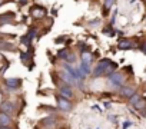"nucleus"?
Here are the masks:
<instances>
[{
  "mask_svg": "<svg viewBox=\"0 0 146 129\" xmlns=\"http://www.w3.org/2000/svg\"><path fill=\"white\" fill-rule=\"evenodd\" d=\"M125 82V76L119 72H113L109 75V85L113 88H120Z\"/></svg>",
  "mask_w": 146,
  "mask_h": 129,
  "instance_id": "1",
  "label": "nucleus"
},
{
  "mask_svg": "<svg viewBox=\"0 0 146 129\" xmlns=\"http://www.w3.org/2000/svg\"><path fill=\"white\" fill-rule=\"evenodd\" d=\"M56 100H57V106H59V109H60L62 112H70V110H72L73 105H72V102H70L67 98L59 95V96H56Z\"/></svg>",
  "mask_w": 146,
  "mask_h": 129,
  "instance_id": "2",
  "label": "nucleus"
},
{
  "mask_svg": "<svg viewBox=\"0 0 146 129\" xmlns=\"http://www.w3.org/2000/svg\"><path fill=\"white\" fill-rule=\"evenodd\" d=\"M112 60H109V59H102L99 63H98V66H96V69L93 70V75L96 76V78H99V76H102L103 73H105V69H106V66L110 63Z\"/></svg>",
  "mask_w": 146,
  "mask_h": 129,
  "instance_id": "3",
  "label": "nucleus"
},
{
  "mask_svg": "<svg viewBox=\"0 0 146 129\" xmlns=\"http://www.w3.org/2000/svg\"><path fill=\"white\" fill-rule=\"evenodd\" d=\"M20 86H22V79H17V78H9V79H6V88H7V90H17Z\"/></svg>",
  "mask_w": 146,
  "mask_h": 129,
  "instance_id": "4",
  "label": "nucleus"
},
{
  "mask_svg": "<svg viewBox=\"0 0 146 129\" xmlns=\"http://www.w3.org/2000/svg\"><path fill=\"white\" fill-rule=\"evenodd\" d=\"M29 12H30V15H32L35 19H42V17H44L46 13H47V10H46L44 7H42V6H33Z\"/></svg>",
  "mask_w": 146,
  "mask_h": 129,
  "instance_id": "5",
  "label": "nucleus"
},
{
  "mask_svg": "<svg viewBox=\"0 0 146 129\" xmlns=\"http://www.w3.org/2000/svg\"><path fill=\"white\" fill-rule=\"evenodd\" d=\"M0 112H5L7 115H13L15 113V105L10 100H5L2 105H0Z\"/></svg>",
  "mask_w": 146,
  "mask_h": 129,
  "instance_id": "6",
  "label": "nucleus"
},
{
  "mask_svg": "<svg viewBox=\"0 0 146 129\" xmlns=\"http://www.w3.org/2000/svg\"><path fill=\"white\" fill-rule=\"evenodd\" d=\"M135 43L132 42V40H129V39H125V40H120L119 43H117V47L120 49V50H129V49H135Z\"/></svg>",
  "mask_w": 146,
  "mask_h": 129,
  "instance_id": "7",
  "label": "nucleus"
},
{
  "mask_svg": "<svg viewBox=\"0 0 146 129\" xmlns=\"http://www.w3.org/2000/svg\"><path fill=\"white\" fill-rule=\"evenodd\" d=\"M40 123H42V126H43V128L50 129V128H53V126L56 125V118H54V116L44 118V119H42V120H40Z\"/></svg>",
  "mask_w": 146,
  "mask_h": 129,
  "instance_id": "8",
  "label": "nucleus"
},
{
  "mask_svg": "<svg viewBox=\"0 0 146 129\" xmlns=\"http://www.w3.org/2000/svg\"><path fill=\"white\" fill-rule=\"evenodd\" d=\"M0 50H6V52H16V46L10 42L6 40H0Z\"/></svg>",
  "mask_w": 146,
  "mask_h": 129,
  "instance_id": "9",
  "label": "nucleus"
},
{
  "mask_svg": "<svg viewBox=\"0 0 146 129\" xmlns=\"http://www.w3.org/2000/svg\"><path fill=\"white\" fill-rule=\"evenodd\" d=\"M135 92L136 90H135L133 86H120V95L125 96V98H130Z\"/></svg>",
  "mask_w": 146,
  "mask_h": 129,
  "instance_id": "10",
  "label": "nucleus"
},
{
  "mask_svg": "<svg viewBox=\"0 0 146 129\" xmlns=\"http://www.w3.org/2000/svg\"><path fill=\"white\" fill-rule=\"evenodd\" d=\"M13 19H15V13H12V12L3 13V15H0V25H3V23H12Z\"/></svg>",
  "mask_w": 146,
  "mask_h": 129,
  "instance_id": "11",
  "label": "nucleus"
},
{
  "mask_svg": "<svg viewBox=\"0 0 146 129\" xmlns=\"http://www.w3.org/2000/svg\"><path fill=\"white\" fill-rule=\"evenodd\" d=\"M10 123H12V118L5 112H0V126H10Z\"/></svg>",
  "mask_w": 146,
  "mask_h": 129,
  "instance_id": "12",
  "label": "nucleus"
},
{
  "mask_svg": "<svg viewBox=\"0 0 146 129\" xmlns=\"http://www.w3.org/2000/svg\"><path fill=\"white\" fill-rule=\"evenodd\" d=\"M59 92H60L62 96H64V98H67V99H70V98L73 96V92H72V89H70L69 86H62V88L59 89Z\"/></svg>",
  "mask_w": 146,
  "mask_h": 129,
  "instance_id": "13",
  "label": "nucleus"
},
{
  "mask_svg": "<svg viewBox=\"0 0 146 129\" xmlns=\"http://www.w3.org/2000/svg\"><path fill=\"white\" fill-rule=\"evenodd\" d=\"M132 106H133V108H136L137 110H143V109L146 108V100H145V99L140 96V98H139V99H137V100H136V102L132 105Z\"/></svg>",
  "mask_w": 146,
  "mask_h": 129,
  "instance_id": "14",
  "label": "nucleus"
},
{
  "mask_svg": "<svg viewBox=\"0 0 146 129\" xmlns=\"http://www.w3.org/2000/svg\"><path fill=\"white\" fill-rule=\"evenodd\" d=\"M32 53H33V50L29 47V52H27V53H22V55H20V60H22L23 63H29V60H30L32 56H33Z\"/></svg>",
  "mask_w": 146,
  "mask_h": 129,
  "instance_id": "15",
  "label": "nucleus"
},
{
  "mask_svg": "<svg viewBox=\"0 0 146 129\" xmlns=\"http://www.w3.org/2000/svg\"><path fill=\"white\" fill-rule=\"evenodd\" d=\"M62 78H63V80H64V82H69L70 85H73V83H75V82H76V79H75V78H73L72 75H69V73H67L66 70H64V72L62 73Z\"/></svg>",
  "mask_w": 146,
  "mask_h": 129,
  "instance_id": "16",
  "label": "nucleus"
},
{
  "mask_svg": "<svg viewBox=\"0 0 146 129\" xmlns=\"http://www.w3.org/2000/svg\"><path fill=\"white\" fill-rule=\"evenodd\" d=\"M115 2L116 0H105V6H103V15H108L109 13V10H110V7L115 5Z\"/></svg>",
  "mask_w": 146,
  "mask_h": 129,
  "instance_id": "17",
  "label": "nucleus"
},
{
  "mask_svg": "<svg viewBox=\"0 0 146 129\" xmlns=\"http://www.w3.org/2000/svg\"><path fill=\"white\" fill-rule=\"evenodd\" d=\"M82 62H85V63H92V55L89 53V52H85V50H82Z\"/></svg>",
  "mask_w": 146,
  "mask_h": 129,
  "instance_id": "18",
  "label": "nucleus"
},
{
  "mask_svg": "<svg viewBox=\"0 0 146 129\" xmlns=\"http://www.w3.org/2000/svg\"><path fill=\"white\" fill-rule=\"evenodd\" d=\"M80 70L85 73V75H90V63H85V62H82V64H80Z\"/></svg>",
  "mask_w": 146,
  "mask_h": 129,
  "instance_id": "19",
  "label": "nucleus"
},
{
  "mask_svg": "<svg viewBox=\"0 0 146 129\" xmlns=\"http://www.w3.org/2000/svg\"><path fill=\"white\" fill-rule=\"evenodd\" d=\"M63 59L66 60V62H69V63H73L76 60V56H75V53H72V52H67L64 56H63Z\"/></svg>",
  "mask_w": 146,
  "mask_h": 129,
  "instance_id": "20",
  "label": "nucleus"
},
{
  "mask_svg": "<svg viewBox=\"0 0 146 129\" xmlns=\"http://www.w3.org/2000/svg\"><path fill=\"white\" fill-rule=\"evenodd\" d=\"M37 35V27H35V26H32V27H29V32H27V36H29V39H32L33 40V37Z\"/></svg>",
  "mask_w": 146,
  "mask_h": 129,
  "instance_id": "21",
  "label": "nucleus"
},
{
  "mask_svg": "<svg viewBox=\"0 0 146 129\" xmlns=\"http://www.w3.org/2000/svg\"><path fill=\"white\" fill-rule=\"evenodd\" d=\"M20 42L25 45V46H27V47H30V43H32V39H29V36L27 35H25V36H22L20 37Z\"/></svg>",
  "mask_w": 146,
  "mask_h": 129,
  "instance_id": "22",
  "label": "nucleus"
},
{
  "mask_svg": "<svg viewBox=\"0 0 146 129\" xmlns=\"http://www.w3.org/2000/svg\"><path fill=\"white\" fill-rule=\"evenodd\" d=\"M103 33H105V35H108V36H115V32H113L110 27H106V29H103Z\"/></svg>",
  "mask_w": 146,
  "mask_h": 129,
  "instance_id": "23",
  "label": "nucleus"
},
{
  "mask_svg": "<svg viewBox=\"0 0 146 129\" xmlns=\"http://www.w3.org/2000/svg\"><path fill=\"white\" fill-rule=\"evenodd\" d=\"M64 40H66V37H64V36H60V37H57L54 42H56V43H60V42H64Z\"/></svg>",
  "mask_w": 146,
  "mask_h": 129,
  "instance_id": "24",
  "label": "nucleus"
},
{
  "mask_svg": "<svg viewBox=\"0 0 146 129\" xmlns=\"http://www.w3.org/2000/svg\"><path fill=\"white\" fill-rule=\"evenodd\" d=\"M140 50H142V52H143V53H145V55H146V42H145V43H142V45H140Z\"/></svg>",
  "mask_w": 146,
  "mask_h": 129,
  "instance_id": "25",
  "label": "nucleus"
},
{
  "mask_svg": "<svg viewBox=\"0 0 146 129\" xmlns=\"http://www.w3.org/2000/svg\"><path fill=\"white\" fill-rule=\"evenodd\" d=\"M99 23H100V20H99V19H95V22H92L90 25H92V26H98Z\"/></svg>",
  "mask_w": 146,
  "mask_h": 129,
  "instance_id": "26",
  "label": "nucleus"
},
{
  "mask_svg": "<svg viewBox=\"0 0 146 129\" xmlns=\"http://www.w3.org/2000/svg\"><path fill=\"white\" fill-rule=\"evenodd\" d=\"M130 125H132L130 122H125V125H123V129H126V128H129Z\"/></svg>",
  "mask_w": 146,
  "mask_h": 129,
  "instance_id": "27",
  "label": "nucleus"
},
{
  "mask_svg": "<svg viewBox=\"0 0 146 129\" xmlns=\"http://www.w3.org/2000/svg\"><path fill=\"white\" fill-rule=\"evenodd\" d=\"M6 2H9V0H0V7H2V6H3Z\"/></svg>",
  "mask_w": 146,
  "mask_h": 129,
  "instance_id": "28",
  "label": "nucleus"
},
{
  "mask_svg": "<svg viewBox=\"0 0 146 129\" xmlns=\"http://www.w3.org/2000/svg\"><path fill=\"white\" fill-rule=\"evenodd\" d=\"M0 129H12L10 126H0Z\"/></svg>",
  "mask_w": 146,
  "mask_h": 129,
  "instance_id": "29",
  "label": "nucleus"
}]
</instances>
